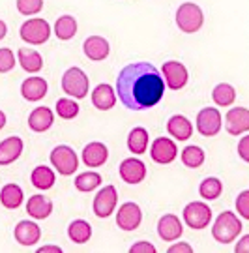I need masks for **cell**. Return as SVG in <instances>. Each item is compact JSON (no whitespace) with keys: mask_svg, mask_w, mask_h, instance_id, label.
I'll list each match as a JSON object with an SVG mask.
<instances>
[{"mask_svg":"<svg viewBox=\"0 0 249 253\" xmlns=\"http://www.w3.org/2000/svg\"><path fill=\"white\" fill-rule=\"evenodd\" d=\"M23 154V139L8 137L0 143V165H9Z\"/></svg>","mask_w":249,"mask_h":253,"instance_id":"cell-20","label":"cell"},{"mask_svg":"<svg viewBox=\"0 0 249 253\" xmlns=\"http://www.w3.org/2000/svg\"><path fill=\"white\" fill-rule=\"evenodd\" d=\"M191 253L193 252V248L189 244H184V242H180V244H174V246H170L169 248V253Z\"/></svg>","mask_w":249,"mask_h":253,"instance_id":"cell-41","label":"cell"},{"mask_svg":"<svg viewBox=\"0 0 249 253\" xmlns=\"http://www.w3.org/2000/svg\"><path fill=\"white\" fill-rule=\"evenodd\" d=\"M197 129L205 137H213L221 129V113L215 107H205L197 115Z\"/></svg>","mask_w":249,"mask_h":253,"instance_id":"cell-7","label":"cell"},{"mask_svg":"<svg viewBox=\"0 0 249 253\" xmlns=\"http://www.w3.org/2000/svg\"><path fill=\"white\" fill-rule=\"evenodd\" d=\"M92 103L99 109V111H109L115 107L116 103V94L115 88L111 84H98L94 92H92Z\"/></svg>","mask_w":249,"mask_h":253,"instance_id":"cell-23","label":"cell"},{"mask_svg":"<svg viewBox=\"0 0 249 253\" xmlns=\"http://www.w3.org/2000/svg\"><path fill=\"white\" fill-rule=\"evenodd\" d=\"M51 163L56 171L68 176V174H73L79 167V158L77 154L73 152V148L68 145H60L56 146L53 152H51Z\"/></svg>","mask_w":249,"mask_h":253,"instance_id":"cell-6","label":"cell"},{"mask_svg":"<svg viewBox=\"0 0 249 253\" xmlns=\"http://www.w3.org/2000/svg\"><path fill=\"white\" fill-rule=\"evenodd\" d=\"M238 154L244 162H249V135L242 137L238 143Z\"/></svg>","mask_w":249,"mask_h":253,"instance_id":"cell-39","label":"cell"},{"mask_svg":"<svg viewBox=\"0 0 249 253\" xmlns=\"http://www.w3.org/2000/svg\"><path fill=\"white\" fill-rule=\"evenodd\" d=\"M49 36H51V27L42 17L28 19L21 27V38L30 45H42L49 40Z\"/></svg>","mask_w":249,"mask_h":253,"instance_id":"cell-5","label":"cell"},{"mask_svg":"<svg viewBox=\"0 0 249 253\" xmlns=\"http://www.w3.org/2000/svg\"><path fill=\"white\" fill-rule=\"evenodd\" d=\"M54 122V115L53 111L49 107H38L34 109L32 113H30V117H28V126L30 129H34V131H47L49 127L53 126Z\"/></svg>","mask_w":249,"mask_h":253,"instance_id":"cell-22","label":"cell"},{"mask_svg":"<svg viewBox=\"0 0 249 253\" xmlns=\"http://www.w3.org/2000/svg\"><path fill=\"white\" fill-rule=\"evenodd\" d=\"M23 201H25V193H23V190L19 188L17 184H6L2 188V191H0V203H2V207L9 208V210L19 208L23 205Z\"/></svg>","mask_w":249,"mask_h":253,"instance_id":"cell-26","label":"cell"},{"mask_svg":"<svg viewBox=\"0 0 249 253\" xmlns=\"http://www.w3.org/2000/svg\"><path fill=\"white\" fill-rule=\"evenodd\" d=\"M212 98L217 105L229 107V105H232L234 100H236V90H234V86H231L229 83H221V84H217V86L213 88Z\"/></svg>","mask_w":249,"mask_h":253,"instance_id":"cell-31","label":"cell"},{"mask_svg":"<svg viewBox=\"0 0 249 253\" xmlns=\"http://www.w3.org/2000/svg\"><path fill=\"white\" fill-rule=\"evenodd\" d=\"M148 146V131L144 127H133L127 137V148L133 154H144Z\"/></svg>","mask_w":249,"mask_h":253,"instance_id":"cell-30","label":"cell"},{"mask_svg":"<svg viewBox=\"0 0 249 253\" xmlns=\"http://www.w3.org/2000/svg\"><path fill=\"white\" fill-rule=\"evenodd\" d=\"M223 191V184L219 178H215V176H210V178H205V180L201 182V188H199V193H201V197L203 199H217L219 195H221Z\"/></svg>","mask_w":249,"mask_h":253,"instance_id":"cell-32","label":"cell"},{"mask_svg":"<svg viewBox=\"0 0 249 253\" xmlns=\"http://www.w3.org/2000/svg\"><path fill=\"white\" fill-rule=\"evenodd\" d=\"M4 126H6V115L0 111V129H2Z\"/></svg>","mask_w":249,"mask_h":253,"instance_id":"cell-45","label":"cell"},{"mask_svg":"<svg viewBox=\"0 0 249 253\" xmlns=\"http://www.w3.org/2000/svg\"><path fill=\"white\" fill-rule=\"evenodd\" d=\"M45 252H56V253H60L62 250H60L58 246H43V248H40V250H38V253H45Z\"/></svg>","mask_w":249,"mask_h":253,"instance_id":"cell-43","label":"cell"},{"mask_svg":"<svg viewBox=\"0 0 249 253\" xmlns=\"http://www.w3.org/2000/svg\"><path fill=\"white\" fill-rule=\"evenodd\" d=\"M158 233H160L163 240L172 242V240L182 236V223H180V219L174 214H165L158 221Z\"/></svg>","mask_w":249,"mask_h":253,"instance_id":"cell-19","label":"cell"},{"mask_svg":"<svg viewBox=\"0 0 249 253\" xmlns=\"http://www.w3.org/2000/svg\"><path fill=\"white\" fill-rule=\"evenodd\" d=\"M116 203H118V191L115 186L101 188V191L94 199V214L98 217H109L115 212Z\"/></svg>","mask_w":249,"mask_h":253,"instance_id":"cell-10","label":"cell"},{"mask_svg":"<svg viewBox=\"0 0 249 253\" xmlns=\"http://www.w3.org/2000/svg\"><path fill=\"white\" fill-rule=\"evenodd\" d=\"M27 212L34 219H45L53 212V201L43 195H32L27 201Z\"/></svg>","mask_w":249,"mask_h":253,"instance_id":"cell-21","label":"cell"},{"mask_svg":"<svg viewBox=\"0 0 249 253\" xmlns=\"http://www.w3.org/2000/svg\"><path fill=\"white\" fill-rule=\"evenodd\" d=\"M210 219H212V210H210V207H206L205 203H201V201L189 203L184 208V221L191 229H205L210 223Z\"/></svg>","mask_w":249,"mask_h":253,"instance_id":"cell-8","label":"cell"},{"mask_svg":"<svg viewBox=\"0 0 249 253\" xmlns=\"http://www.w3.org/2000/svg\"><path fill=\"white\" fill-rule=\"evenodd\" d=\"M176 145L167 139V137H160V139H156L154 143H152V148H150V156L152 160L156 163H161V165H167V163L174 162L176 160Z\"/></svg>","mask_w":249,"mask_h":253,"instance_id":"cell-12","label":"cell"},{"mask_svg":"<svg viewBox=\"0 0 249 253\" xmlns=\"http://www.w3.org/2000/svg\"><path fill=\"white\" fill-rule=\"evenodd\" d=\"M120 176L127 184H139L146 178V165L137 158H127L120 163Z\"/></svg>","mask_w":249,"mask_h":253,"instance_id":"cell-14","label":"cell"},{"mask_svg":"<svg viewBox=\"0 0 249 253\" xmlns=\"http://www.w3.org/2000/svg\"><path fill=\"white\" fill-rule=\"evenodd\" d=\"M54 34L58 40H71V38L77 34V21L71 15H62V17L56 19L54 23Z\"/></svg>","mask_w":249,"mask_h":253,"instance_id":"cell-29","label":"cell"},{"mask_svg":"<svg viewBox=\"0 0 249 253\" xmlns=\"http://www.w3.org/2000/svg\"><path fill=\"white\" fill-rule=\"evenodd\" d=\"M68 235H70V238L75 244H84V242H88L90 236H92V227L84 219H75L68 227Z\"/></svg>","mask_w":249,"mask_h":253,"instance_id":"cell-28","label":"cell"},{"mask_svg":"<svg viewBox=\"0 0 249 253\" xmlns=\"http://www.w3.org/2000/svg\"><path fill=\"white\" fill-rule=\"evenodd\" d=\"M205 150L201 146H186L182 150V162H184V165L191 167V169L201 167L205 163Z\"/></svg>","mask_w":249,"mask_h":253,"instance_id":"cell-33","label":"cell"},{"mask_svg":"<svg viewBox=\"0 0 249 253\" xmlns=\"http://www.w3.org/2000/svg\"><path fill=\"white\" fill-rule=\"evenodd\" d=\"M161 72H163V77H165L170 90H180L187 84L189 73H187V68L182 62L169 60V62H165L161 66Z\"/></svg>","mask_w":249,"mask_h":253,"instance_id":"cell-9","label":"cell"},{"mask_svg":"<svg viewBox=\"0 0 249 253\" xmlns=\"http://www.w3.org/2000/svg\"><path fill=\"white\" fill-rule=\"evenodd\" d=\"M21 94L27 101H38L47 94V81L43 77H28L21 84Z\"/></svg>","mask_w":249,"mask_h":253,"instance_id":"cell-18","label":"cell"},{"mask_svg":"<svg viewBox=\"0 0 249 253\" xmlns=\"http://www.w3.org/2000/svg\"><path fill=\"white\" fill-rule=\"evenodd\" d=\"M107 158H109V150L103 143L94 141L83 148V162L86 167H99L107 162Z\"/></svg>","mask_w":249,"mask_h":253,"instance_id":"cell-17","label":"cell"},{"mask_svg":"<svg viewBox=\"0 0 249 253\" xmlns=\"http://www.w3.org/2000/svg\"><path fill=\"white\" fill-rule=\"evenodd\" d=\"M242 233V221L234 212H221L212 227V236L221 244H231Z\"/></svg>","mask_w":249,"mask_h":253,"instance_id":"cell-2","label":"cell"},{"mask_svg":"<svg viewBox=\"0 0 249 253\" xmlns=\"http://www.w3.org/2000/svg\"><path fill=\"white\" fill-rule=\"evenodd\" d=\"M62 90L71 98H86L88 92V77L81 68H70L62 75Z\"/></svg>","mask_w":249,"mask_h":253,"instance_id":"cell-4","label":"cell"},{"mask_svg":"<svg viewBox=\"0 0 249 253\" xmlns=\"http://www.w3.org/2000/svg\"><path fill=\"white\" fill-rule=\"evenodd\" d=\"M56 115L64 120H71L79 115V105L73 100H68V98H60L56 101Z\"/></svg>","mask_w":249,"mask_h":253,"instance_id":"cell-35","label":"cell"},{"mask_svg":"<svg viewBox=\"0 0 249 253\" xmlns=\"http://www.w3.org/2000/svg\"><path fill=\"white\" fill-rule=\"evenodd\" d=\"M176 25L186 34H195L205 25V13L193 2H184L176 9Z\"/></svg>","mask_w":249,"mask_h":253,"instance_id":"cell-3","label":"cell"},{"mask_svg":"<svg viewBox=\"0 0 249 253\" xmlns=\"http://www.w3.org/2000/svg\"><path fill=\"white\" fill-rule=\"evenodd\" d=\"M15 66V56L11 53V49L2 47L0 49V73H8Z\"/></svg>","mask_w":249,"mask_h":253,"instance_id":"cell-37","label":"cell"},{"mask_svg":"<svg viewBox=\"0 0 249 253\" xmlns=\"http://www.w3.org/2000/svg\"><path fill=\"white\" fill-rule=\"evenodd\" d=\"M131 253H156V248L150 244V242H137V244L131 246Z\"/></svg>","mask_w":249,"mask_h":253,"instance_id":"cell-40","label":"cell"},{"mask_svg":"<svg viewBox=\"0 0 249 253\" xmlns=\"http://www.w3.org/2000/svg\"><path fill=\"white\" fill-rule=\"evenodd\" d=\"M99 184H101V174L94 171L83 172V174H79V176L75 178V188L79 191H86V193L92 190H96Z\"/></svg>","mask_w":249,"mask_h":253,"instance_id":"cell-34","label":"cell"},{"mask_svg":"<svg viewBox=\"0 0 249 253\" xmlns=\"http://www.w3.org/2000/svg\"><path fill=\"white\" fill-rule=\"evenodd\" d=\"M116 94L124 107L131 111H144L161 101L165 94V83L154 64L133 62L127 64L118 73Z\"/></svg>","mask_w":249,"mask_h":253,"instance_id":"cell-1","label":"cell"},{"mask_svg":"<svg viewBox=\"0 0 249 253\" xmlns=\"http://www.w3.org/2000/svg\"><path fill=\"white\" fill-rule=\"evenodd\" d=\"M30 182L34 184L38 190H51L54 186V171L51 167L40 165L30 174Z\"/></svg>","mask_w":249,"mask_h":253,"instance_id":"cell-27","label":"cell"},{"mask_svg":"<svg viewBox=\"0 0 249 253\" xmlns=\"http://www.w3.org/2000/svg\"><path fill=\"white\" fill-rule=\"evenodd\" d=\"M43 8V0H17V9L23 15H36Z\"/></svg>","mask_w":249,"mask_h":253,"instance_id":"cell-36","label":"cell"},{"mask_svg":"<svg viewBox=\"0 0 249 253\" xmlns=\"http://www.w3.org/2000/svg\"><path fill=\"white\" fill-rule=\"evenodd\" d=\"M142 212L139 205L135 203H125L120 207V210L116 212V225L124 231H135L137 227L141 225Z\"/></svg>","mask_w":249,"mask_h":253,"instance_id":"cell-11","label":"cell"},{"mask_svg":"<svg viewBox=\"0 0 249 253\" xmlns=\"http://www.w3.org/2000/svg\"><path fill=\"white\" fill-rule=\"evenodd\" d=\"M236 253H249V235H246L236 244Z\"/></svg>","mask_w":249,"mask_h":253,"instance_id":"cell-42","label":"cell"},{"mask_svg":"<svg viewBox=\"0 0 249 253\" xmlns=\"http://www.w3.org/2000/svg\"><path fill=\"white\" fill-rule=\"evenodd\" d=\"M236 212L242 217L249 219V190L242 191L240 195L236 197Z\"/></svg>","mask_w":249,"mask_h":253,"instance_id":"cell-38","label":"cell"},{"mask_svg":"<svg viewBox=\"0 0 249 253\" xmlns=\"http://www.w3.org/2000/svg\"><path fill=\"white\" fill-rule=\"evenodd\" d=\"M83 51H84V54L88 56L90 60H94V62H101V60H105L107 56H109L111 47H109V42H107L105 38L90 36V38L84 40V43H83Z\"/></svg>","mask_w":249,"mask_h":253,"instance_id":"cell-15","label":"cell"},{"mask_svg":"<svg viewBox=\"0 0 249 253\" xmlns=\"http://www.w3.org/2000/svg\"><path fill=\"white\" fill-rule=\"evenodd\" d=\"M19 62H21V68L28 73H38L42 68H43V58L42 54L34 51V49H19Z\"/></svg>","mask_w":249,"mask_h":253,"instance_id":"cell-25","label":"cell"},{"mask_svg":"<svg viewBox=\"0 0 249 253\" xmlns=\"http://www.w3.org/2000/svg\"><path fill=\"white\" fill-rule=\"evenodd\" d=\"M167 129L172 137H176L178 141H187L189 137L193 135V126L184 115H174L169 118Z\"/></svg>","mask_w":249,"mask_h":253,"instance_id":"cell-24","label":"cell"},{"mask_svg":"<svg viewBox=\"0 0 249 253\" xmlns=\"http://www.w3.org/2000/svg\"><path fill=\"white\" fill-rule=\"evenodd\" d=\"M13 235H15V240H17L21 246H34L36 242L42 238V229H40L38 223H34V221L23 219V221L17 223Z\"/></svg>","mask_w":249,"mask_h":253,"instance_id":"cell-16","label":"cell"},{"mask_svg":"<svg viewBox=\"0 0 249 253\" xmlns=\"http://www.w3.org/2000/svg\"><path fill=\"white\" fill-rule=\"evenodd\" d=\"M6 34H8V27H6V23L0 19V40H4Z\"/></svg>","mask_w":249,"mask_h":253,"instance_id":"cell-44","label":"cell"},{"mask_svg":"<svg viewBox=\"0 0 249 253\" xmlns=\"http://www.w3.org/2000/svg\"><path fill=\"white\" fill-rule=\"evenodd\" d=\"M225 127L231 135H240L249 129V109L232 107L225 117Z\"/></svg>","mask_w":249,"mask_h":253,"instance_id":"cell-13","label":"cell"}]
</instances>
